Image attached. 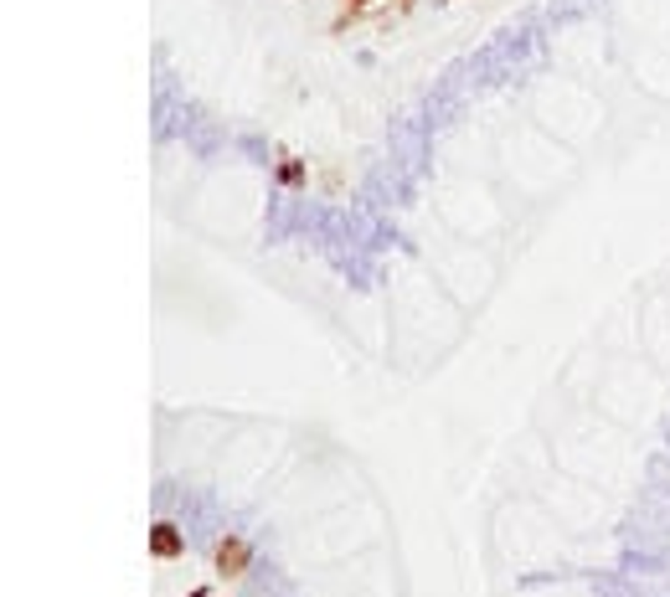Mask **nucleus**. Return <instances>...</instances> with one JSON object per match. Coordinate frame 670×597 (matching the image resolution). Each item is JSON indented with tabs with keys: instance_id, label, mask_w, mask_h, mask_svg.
I'll return each instance as SVG.
<instances>
[{
	"instance_id": "nucleus-1",
	"label": "nucleus",
	"mask_w": 670,
	"mask_h": 597,
	"mask_svg": "<svg viewBox=\"0 0 670 597\" xmlns=\"http://www.w3.org/2000/svg\"><path fill=\"white\" fill-rule=\"evenodd\" d=\"M155 551H160V556H176V551H181V535L170 531V525H160V531H155Z\"/></svg>"
},
{
	"instance_id": "nucleus-2",
	"label": "nucleus",
	"mask_w": 670,
	"mask_h": 597,
	"mask_svg": "<svg viewBox=\"0 0 670 597\" xmlns=\"http://www.w3.org/2000/svg\"><path fill=\"white\" fill-rule=\"evenodd\" d=\"M217 561H222V572H237V567H243V546H237V541H228Z\"/></svg>"
}]
</instances>
